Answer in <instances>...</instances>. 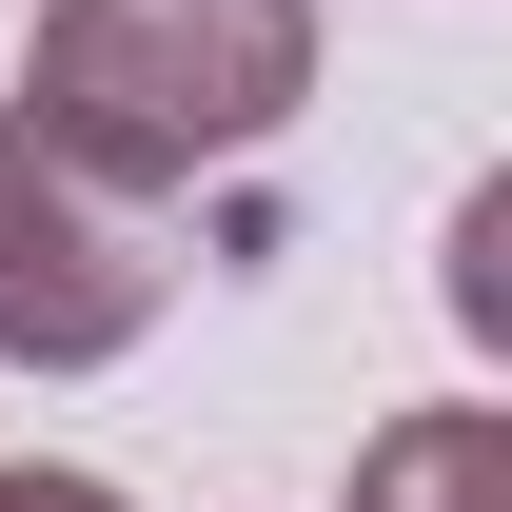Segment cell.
<instances>
[{
	"instance_id": "5",
	"label": "cell",
	"mask_w": 512,
	"mask_h": 512,
	"mask_svg": "<svg viewBox=\"0 0 512 512\" xmlns=\"http://www.w3.org/2000/svg\"><path fill=\"white\" fill-rule=\"evenodd\" d=\"M0 512H119V493H99V473H40V453H20V473H0Z\"/></svg>"
},
{
	"instance_id": "1",
	"label": "cell",
	"mask_w": 512,
	"mask_h": 512,
	"mask_svg": "<svg viewBox=\"0 0 512 512\" xmlns=\"http://www.w3.org/2000/svg\"><path fill=\"white\" fill-rule=\"evenodd\" d=\"M296 99H316V0H40L0 119L99 197H197Z\"/></svg>"
},
{
	"instance_id": "4",
	"label": "cell",
	"mask_w": 512,
	"mask_h": 512,
	"mask_svg": "<svg viewBox=\"0 0 512 512\" xmlns=\"http://www.w3.org/2000/svg\"><path fill=\"white\" fill-rule=\"evenodd\" d=\"M453 316H473V335H512V178H473V197H453Z\"/></svg>"
},
{
	"instance_id": "2",
	"label": "cell",
	"mask_w": 512,
	"mask_h": 512,
	"mask_svg": "<svg viewBox=\"0 0 512 512\" xmlns=\"http://www.w3.org/2000/svg\"><path fill=\"white\" fill-rule=\"evenodd\" d=\"M158 296H178V256L138 237V197L60 178L40 138L0 119V355L20 375H99V355L158 335Z\"/></svg>"
},
{
	"instance_id": "3",
	"label": "cell",
	"mask_w": 512,
	"mask_h": 512,
	"mask_svg": "<svg viewBox=\"0 0 512 512\" xmlns=\"http://www.w3.org/2000/svg\"><path fill=\"white\" fill-rule=\"evenodd\" d=\"M355 512H512V414L493 394H434L355 453Z\"/></svg>"
}]
</instances>
